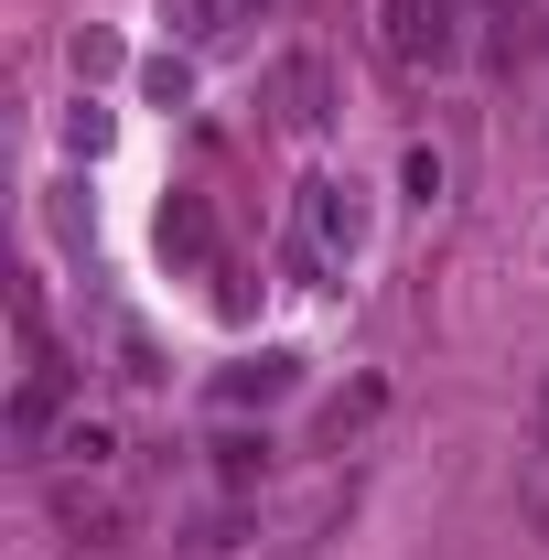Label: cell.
I'll list each match as a JSON object with an SVG mask.
<instances>
[{
	"label": "cell",
	"mask_w": 549,
	"mask_h": 560,
	"mask_svg": "<svg viewBox=\"0 0 549 560\" xmlns=\"http://www.w3.org/2000/svg\"><path fill=\"white\" fill-rule=\"evenodd\" d=\"M464 0H377V55L399 75H453L464 66Z\"/></svg>",
	"instance_id": "2"
},
{
	"label": "cell",
	"mask_w": 549,
	"mask_h": 560,
	"mask_svg": "<svg viewBox=\"0 0 549 560\" xmlns=\"http://www.w3.org/2000/svg\"><path fill=\"white\" fill-rule=\"evenodd\" d=\"M377 410H388V388H377V377H355L344 399H324V420H313V442H324V453H344V442H355V431H366Z\"/></svg>",
	"instance_id": "7"
},
{
	"label": "cell",
	"mask_w": 549,
	"mask_h": 560,
	"mask_svg": "<svg viewBox=\"0 0 549 560\" xmlns=\"http://www.w3.org/2000/svg\"><path fill=\"white\" fill-rule=\"evenodd\" d=\"M528 453L549 464V366H539V388H528Z\"/></svg>",
	"instance_id": "14"
},
{
	"label": "cell",
	"mask_w": 549,
	"mask_h": 560,
	"mask_svg": "<svg viewBox=\"0 0 549 560\" xmlns=\"http://www.w3.org/2000/svg\"><path fill=\"white\" fill-rule=\"evenodd\" d=\"M399 184H410L420 206H431V195H442V151H410V162H399Z\"/></svg>",
	"instance_id": "13"
},
{
	"label": "cell",
	"mask_w": 549,
	"mask_h": 560,
	"mask_svg": "<svg viewBox=\"0 0 549 560\" xmlns=\"http://www.w3.org/2000/svg\"><path fill=\"white\" fill-rule=\"evenodd\" d=\"M108 355H119V388H162V346H151V335H140L130 313H119V324H108Z\"/></svg>",
	"instance_id": "10"
},
{
	"label": "cell",
	"mask_w": 549,
	"mask_h": 560,
	"mask_svg": "<svg viewBox=\"0 0 549 560\" xmlns=\"http://www.w3.org/2000/svg\"><path fill=\"white\" fill-rule=\"evenodd\" d=\"M355 237H366V215H355V184L313 173V184H302V206H291V237H280V259H291V280H335L344 259H355Z\"/></svg>",
	"instance_id": "1"
},
{
	"label": "cell",
	"mask_w": 549,
	"mask_h": 560,
	"mask_svg": "<svg viewBox=\"0 0 549 560\" xmlns=\"http://www.w3.org/2000/svg\"><path fill=\"white\" fill-rule=\"evenodd\" d=\"M55 453H66L75 475H108V464H119V431H108V420H66V442H55Z\"/></svg>",
	"instance_id": "11"
},
{
	"label": "cell",
	"mask_w": 549,
	"mask_h": 560,
	"mask_svg": "<svg viewBox=\"0 0 549 560\" xmlns=\"http://www.w3.org/2000/svg\"><path fill=\"white\" fill-rule=\"evenodd\" d=\"M206 453H215V486H259L270 475V431H215Z\"/></svg>",
	"instance_id": "9"
},
{
	"label": "cell",
	"mask_w": 549,
	"mask_h": 560,
	"mask_svg": "<svg viewBox=\"0 0 549 560\" xmlns=\"http://www.w3.org/2000/svg\"><path fill=\"white\" fill-rule=\"evenodd\" d=\"M162 22H173L184 44H226V22H237V0H162Z\"/></svg>",
	"instance_id": "12"
},
{
	"label": "cell",
	"mask_w": 549,
	"mask_h": 560,
	"mask_svg": "<svg viewBox=\"0 0 549 560\" xmlns=\"http://www.w3.org/2000/svg\"><path fill=\"white\" fill-rule=\"evenodd\" d=\"M55 528L86 539V550H119V539L140 528V506H130L119 486H55Z\"/></svg>",
	"instance_id": "5"
},
{
	"label": "cell",
	"mask_w": 549,
	"mask_h": 560,
	"mask_svg": "<svg viewBox=\"0 0 549 560\" xmlns=\"http://www.w3.org/2000/svg\"><path fill=\"white\" fill-rule=\"evenodd\" d=\"M237 11H259V0H237Z\"/></svg>",
	"instance_id": "15"
},
{
	"label": "cell",
	"mask_w": 549,
	"mask_h": 560,
	"mask_svg": "<svg viewBox=\"0 0 549 560\" xmlns=\"http://www.w3.org/2000/svg\"><path fill=\"white\" fill-rule=\"evenodd\" d=\"M66 366H55V355L33 346V366H22V388H11V453H44V442H55V420H66Z\"/></svg>",
	"instance_id": "4"
},
{
	"label": "cell",
	"mask_w": 549,
	"mask_h": 560,
	"mask_svg": "<svg viewBox=\"0 0 549 560\" xmlns=\"http://www.w3.org/2000/svg\"><path fill=\"white\" fill-rule=\"evenodd\" d=\"M291 355H237L226 377H215V410H270V399H291Z\"/></svg>",
	"instance_id": "6"
},
{
	"label": "cell",
	"mask_w": 549,
	"mask_h": 560,
	"mask_svg": "<svg viewBox=\"0 0 549 560\" xmlns=\"http://www.w3.org/2000/svg\"><path fill=\"white\" fill-rule=\"evenodd\" d=\"M162 248H173L184 270H206V259H215V226H206V206H195V195H173V206H162Z\"/></svg>",
	"instance_id": "8"
},
{
	"label": "cell",
	"mask_w": 549,
	"mask_h": 560,
	"mask_svg": "<svg viewBox=\"0 0 549 560\" xmlns=\"http://www.w3.org/2000/svg\"><path fill=\"white\" fill-rule=\"evenodd\" d=\"M259 108H270L291 140H313V130H335V66L313 55V44H291L270 75H259Z\"/></svg>",
	"instance_id": "3"
}]
</instances>
